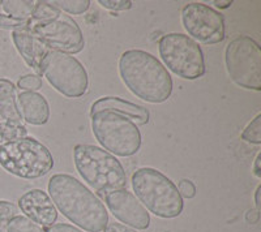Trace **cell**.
<instances>
[{"label": "cell", "mask_w": 261, "mask_h": 232, "mask_svg": "<svg viewBox=\"0 0 261 232\" xmlns=\"http://www.w3.org/2000/svg\"><path fill=\"white\" fill-rule=\"evenodd\" d=\"M48 193L57 210L81 229L103 232L109 223L105 204L89 188L67 173H57L48 182Z\"/></svg>", "instance_id": "1"}, {"label": "cell", "mask_w": 261, "mask_h": 232, "mask_svg": "<svg viewBox=\"0 0 261 232\" xmlns=\"http://www.w3.org/2000/svg\"><path fill=\"white\" fill-rule=\"evenodd\" d=\"M119 75L134 96L149 103H163L172 94V78L150 52L128 50L119 59Z\"/></svg>", "instance_id": "2"}, {"label": "cell", "mask_w": 261, "mask_h": 232, "mask_svg": "<svg viewBox=\"0 0 261 232\" xmlns=\"http://www.w3.org/2000/svg\"><path fill=\"white\" fill-rule=\"evenodd\" d=\"M73 161L84 182L95 189L101 197L127 187L124 167L115 155L99 146L76 145L73 148Z\"/></svg>", "instance_id": "3"}, {"label": "cell", "mask_w": 261, "mask_h": 232, "mask_svg": "<svg viewBox=\"0 0 261 232\" xmlns=\"http://www.w3.org/2000/svg\"><path fill=\"white\" fill-rule=\"evenodd\" d=\"M135 196L148 212L163 219H172L181 214L183 198L171 179L161 171L143 167L132 175Z\"/></svg>", "instance_id": "4"}, {"label": "cell", "mask_w": 261, "mask_h": 232, "mask_svg": "<svg viewBox=\"0 0 261 232\" xmlns=\"http://www.w3.org/2000/svg\"><path fill=\"white\" fill-rule=\"evenodd\" d=\"M0 166L21 179H38L54 167L50 150L33 137L7 142L0 146Z\"/></svg>", "instance_id": "5"}, {"label": "cell", "mask_w": 261, "mask_h": 232, "mask_svg": "<svg viewBox=\"0 0 261 232\" xmlns=\"http://www.w3.org/2000/svg\"><path fill=\"white\" fill-rule=\"evenodd\" d=\"M90 118L93 134L106 152L118 157H130L139 152L143 138L132 120L113 111H98Z\"/></svg>", "instance_id": "6"}, {"label": "cell", "mask_w": 261, "mask_h": 232, "mask_svg": "<svg viewBox=\"0 0 261 232\" xmlns=\"http://www.w3.org/2000/svg\"><path fill=\"white\" fill-rule=\"evenodd\" d=\"M158 51L165 66L184 80H197L206 72L201 47L186 34L162 36L158 42Z\"/></svg>", "instance_id": "7"}, {"label": "cell", "mask_w": 261, "mask_h": 232, "mask_svg": "<svg viewBox=\"0 0 261 232\" xmlns=\"http://www.w3.org/2000/svg\"><path fill=\"white\" fill-rule=\"evenodd\" d=\"M227 73L234 83L247 90H261V50L248 36L232 39L225 51Z\"/></svg>", "instance_id": "8"}, {"label": "cell", "mask_w": 261, "mask_h": 232, "mask_svg": "<svg viewBox=\"0 0 261 232\" xmlns=\"http://www.w3.org/2000/svg\"><path fill=\"white\" fill-rule=\"evenodd\" d=\"M41 69L51 86L68 98H80L89 86L85 67L72 55L48 50Z\"/></svg>", "instance_id": "9"}, {"label": "cell", "mask_w": 261, "mask_h": 232, "mask_svg": "<svg viewBox=\"0 0 261 232\" xmlns=\"http://www.w3.org/2000/svg\"><path fill=\"white\" fill-rule=\"evenodd\" d=\"M28 29L47 50L64 54H79L85 47V39L77 22L68 15L60 13L47 21H30Z\"/></svg>", "instance_id": "10"}, {"label": "cell", "mask_w": 261, "mask_h": 232, "mask_svg": "<svg viewBox=\"0 0 261 232\" xmlns=\"http://www.w3.org/2000/svg\"><path fill=\"white\" fill-rule=\"evenodd\" d=\"M181 24L186 32L202 45H216L225 39L223 16L204 3H188L184 6L181 9Z\"/></svg>", "instance_id": "11"}, {"label": "cell", "mask_w": 261, "mask_h": 232, "mask_svg": "<svg viewBox=\"0 0 261 232\" xmlns=\"http://www.w3.org/2000/svg\"><path fill=\"white\" fill-rule=\"evenodd\" d=\"M102 198L111 214L120 223L135 229H146L150 226L149 212L136 198V196L127 189L110 192L105 194Z\"/></svg>", "instance_id": "12"}, {"label": "cell", "mask_w": 261, "mask_h": 232, "mask_svg": "<svg viewBox=\"0 0 261 232\" xmlns=\"http://www.w3.org/2000/svg\"><path fill=\"white\" fill-rule=\"evenodd\" d=\"M18 206L25 217L46 229L58 219V210L50 196L42 189H32L20 197Z\"/></svg>", "instance_id": "13"}, {"label": "cell", "mask_w": 261, "mask_h": 232, "mask_svg": "<svg viewBox=\"0 0 261 232\" xmlns=\"http://www.w3.org/2000/svg\"><path fill=\"white\" fill-rule=\"evenodd\" d=\"M12 39L18 54L22 56L25 63L38 75H42V60L47 54V47L28 27L13 30Z\"/></svg>", "instance_id": "14"}, {"label": "cell", "mask_w": 261, "mask_h": 232, "mask_svg": "<svg viewBox=\"0 0 261 232\" xmlns=\"http://www.w3.org/2000/svg\"><path fill=\"white\" fill-rule=\"evenodd\" d=\"M98 111H113L119 115L125 116L132 120L137 127L148 124L149 119H150V113L144 106L124 101L119 97H103V98L95 101L92 104L90 115L98 112Z\"/></svg>", "instance_id": "15"}, {"label": "cell", "mask_w": 261, "mask_h": 232, "mask_svg": "<svg viewBox=\"0 0 261 232\" xmlns=\"http://www.w3.org/2000/svg\"><path fill=\"white\" fill-rule=\"evenodd\" d=\"M17 106L21 119L28 124L43 125L50 119V106L42 94L24 92L17 96Z\"/></svg>", "instance_id": "16"}, {"label": "cell", "mask_w": 261, "mask_h": 232, "mask_svg": "<svg viewBox=\"0 0 261 232\" xmlns=\"http://www.w3.org/2000/svg\"><path fill=\"white\" fill-rule=\"evenodd\" d=\"M0 116L4 122L21 123L17 106V90L9 80L0 78Z\"/></svg>", "instance_id": "17"}, {"label": "cell", "mask_w": 261, "mask_h": 232, "mask_svg": "<svg viewBox=\"0 0 261 232\" xmlns=\"http://www.w3.org/2000/svg\"><path fill=\"white\" fill-rule=\"evenodd\" d=\"M36 2L30 0H6L2 3V8L7 16L21 21H29L34 11Z\"/></svg>", "instance_id": "18"}, {"label": "cell", "mask_w": 261, "mask_h": 232, "mask_svg": "<svg viewBox=\"0 0 261 232\" xmlns=\"http://www.w3.org/2000/svg\"><path fill=\"white\" fill-rule=\"evenodd\" d=\"M28 136V129L21 123L0 122V146Z\"/></svg>", "instance_id": "19"}, {"label": "cell", "mask_w": 261, "mask_h": 232, "mask_svg": "<svg viewBox=\"0 0 261 232\" xmlns=\"http://www.w3.org/2000/svg\"><path fill=\"white\" fill-rule=\"evenodd\" d=\"M60 12H67L69 15H81L86 12L90 7V0H54L50 2Z\"/></svg>", "instance_id": "20"}, {"label": "cell", "mask_w": 261, "mask_h": 232, "mask_svg": "<svg viewBox=\"0 0 261 232\" xmlns=\"http://www.w3.org/2000/svg\"><path fill=\"white\" fill-rule=\"evenodd\" d=\"M60 13L59 9L50 4V2H36L30 21H47L58 17Z\"/></svg>", "instance_id": "21"}, {"label": "cell", "mask_w": 261, "mask_h": 232, "mask_svg": "<svg viewBox=\"0 0 261 232\" xmlns=\"http://www.w3.org/2000/svg\"><path fill=\"white\" fill-rule=\"evenodd\" d=\"M7 232H45V229L25 215H17L9 222Z\"/></svg>", "instance_id": "22"}, {"label": "cell", "mask_w": 261, "mask_h": 232, "mask_svg": "<svg viewBox=\"0 0 261 232\" xmlns=\"http://www.w3.org/2000/svg\"><path fill=\"white\" fill-rule=\"evenodd\" d=\"M242 140L249 143L260 145L261 143V115L258 113L252 122L247 125L244 131L242 132Z\"/></svg>", "instance_id": "23"}, {"label": "cell", "mask_w": 261, "mask_h": 232, "mask_svg": "<svg viewBox=\"0 0 261 232\" xmlns=\"http://www.w3.org/2000/svg\"><path fill=\"white\" fill-rule=\"evenodd\" d=\"M18 215V209L9 201H0V232H7L9 222Z\"/></svg>", "instance_id": "24"}, {"label": "cell", "mask_w": 261, "mask_h": 232, "mask_svg": "<svg viewBox=\"0 0 261 232\" xmlns=\"http://www.w3.org/2000/svg\"><path fill=\"white\" fill-rule=\"evenodd\" d=\"M17 86L25 92H37L42 88V78L38 75H27L18 80Z\"/></svg>", "instance_id": "25"}, {"label": "cell", "mask_w": 261, "mask_h": 232, "mask_svg": "<svg viewBox=\"0 0 261 232\" xmlns=\"http://www.w3.org/2000/svg\"><path fill=\"white\" fill-rule=\"evenodd\" d=\"M29 22L30 20L29 21L16 20V18H12V17H9V16L0 13V27H3V29H12L13 32V30L28 27L29 26Z\"/></svg>", "instance_id": "26"}, {"label": "cell", "mask_w": 261, "mask_h": 232, "mask_svg": "<svg viewBox=\"0 0 261 232\" xmlns=\"http://www.w3.org/2000/svg\"><path fill=\"white\" fill-rule=\"evenodd\" d=\"M98 3L111 11H127L132 8V2L129 0H98Z\"/></svg>", "instance_id": "27"}, {"label": "cell", "mask_w": 261, "mask_h": 232, "mask_svg": "<svg viewBox=\"0 0 261 232\" xmlns=\"http://www.w3.org/2000/svg\"><path fill=\"white\" fill-rule=\"evenodd\" d=\"M176 188L181 198H193L196 196V185L187 179L180 180Z\"/></svg>", "instance_id": "28"}, {"label": "cell", "mask_w": 261, "mask_h": 232, "mask_svg": "<svg viewBox=\"0 0 261 232\" xmlns=\"http://www.w3.org/2000/svg\"><path fill=\"white\" fill-rule=\"evenodd\" d=\"M103 232H137L136 229L132 228L129 226H125L123 223H119V222H113V223H107V226L105 227Z\"/></svg>", "instance_id": "29"}, {"label": "cell", "mask_w": 261, "mask_h": 232, "mask_svg": "<svg viewBox=\"0 0 261 232\" xmlns=\"http://www.w3.org/2000/svg\"><path fill=\"white\" fill-rule=\"evenodd\" d=\"M45 232H84V231L79 228V227L72 226V224L59 223V224H54V226L46 228Z\"/></svg>", "instance_id": "30"}, {"label": "cell", "mask_w": 261, "mask_h": 232, "mask_svg": "<svg viewBox=\"0 0 261 232\" xmlns=\"http://www.w3.org/2000/svg\"><path fill=\"white\" fill-rule=\"evenodd\" d=\"M260 219V212L256 210V209H251L246 213V220L249 224H256Z\"/></svg>", "instance_id": "31"}, {"label": "cell", "mask_w": 261, "mask_h": 232, "mask_svg": "<svg viewBox=\"0 0 261 232\" xmlns=\"http://www.w3.org/2000/svg\"><path fill=\"white\" fill-rule=\"evenodd\" d=\"M253 173H255L256 178H261V153H258L255 159V163H253Z\"/></svg>", "instance_id": "32"}, {"label": "cell", "mask_w": 261, "mask_h": 232, "mask_svg": "<svg viewBox=\"0 0 261 232\" xmlns=\"http://www.w3.org/2000/svg\"><path fill=\"white\" fill-rule=\"evenodd\" d=\"M260 193H261V185H258L256 188V192H255V204H256V210L260 212V208H261V202H260Z\"/></svg>", "instance_id": "33"}, {"label": "cell", "mask_w": 261, "mask_h": 232, "mask_svg": "<svg viewBox=\"0 0 261 232\" xmlns=\"http://www.w3.org/2000/svg\"><path fill=\"white\" fill-rule=\"evenodd\" d=\"M213 3L216 4V7H218V8H228V7L232 4V2L231 0H226V2H213Z\"/></svg>", "instance_id": "34"}, {"label": "cell", "mask_w": 261, "mask_h": 232, "mask_svg": "<svg viewBox=\"0 0 261 232\" xmlns=\"http://www.w3.org/2000/svg\"><path fill=\"white\" fill-rule=\"evenodd\" d=\"M2 3H3V2H2V0H0V6H2Z\"/></svg>", "instance_id": "35"}]
</instances>
